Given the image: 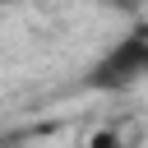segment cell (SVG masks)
<instances>
[{
  "label": "cell",
  "mask_w": 148,
  "mask_h": 148,
  "mask_svg": "<svg viewBox=\"0 0 148 148\" xmlns=\"http://www.w3.org/2000/svg\"><path fill=\"white\" fill-rule=\"evenodd\" d=\"M148 79V23H134L125 37H116L88 69L83 88L92 92H130Z\"/></svg>",
  "instance_id": "1"
},
{
  "label": "cell",
  "mask_w": 148,
  "mask_h": 148,
  "mask_svg": "<svg viewBox=\"0 0 148 148\" xmlns=\"http://www.w3.org/2000/svg\"><path fill=\"white\" fill-rule=\"evenodd\" d=\"M102 5H111V9H120V14H134L143 0H102Z\"/></svg>",
  "instance_id": "2"
}]
</instances>
